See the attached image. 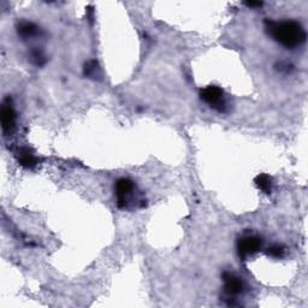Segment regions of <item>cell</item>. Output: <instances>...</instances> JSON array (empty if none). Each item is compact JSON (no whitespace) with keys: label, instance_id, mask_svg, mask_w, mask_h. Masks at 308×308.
Instances as JSON below:
<instances>
[{"label":"cell","instance_id":"6da1fadb","mask_svg":"<svg viewBox=\"0 0 308 308\" xmlns=\"http://www.w3.org/2000/svg\"><path fill=\"white\" fill-rule=\"evenodd\" d=\"M266 28L274 40L287 48L297 47L306 41V30L295 21H266Z\"/></svg>","mask_w":308,"mask_h":308},{"label":"cell","instance_id":"7a4b0ae2","mask_svg":"<svg viewBox=\"0 0 308 308\" xmlns=\"http://www.w3.org/2000/svg\"><path fill=\"white\" fill-rule=\"evenodd\" d=\"M200 97L204 102L208 103L211 107L218 110L219 112H224L226 110V103H225L224 92L222 88L217 86L206 87L205 89L201 90Z\"/></svg>","mask_w":308,"mask_h":308},{"label":"cell","instance_id":"3957f363","mask_svg":"<svg viewBox=\"0 0 308 308\" xmlns=\"http://www.w3.org/2000/svg\"><path fill=\"white\" fill-rule=\"evenodd\" d=\"M135 189L134 182L129 178H121L116 182L115 191L117 196V205L120 208H125L129 205V199L133 196V191Z\"/></svg>","mask_w":308,"mask_h":308},{"label":"cell","instance_id":"277c9868","mask_svg":"<svg viewBox=\"0 0 308 308\" xmlns=\"http://www.w3.org/2000/svg\"><path fill=\"white\" fill-rule=\"evenodd\" d=\"M263 241L258 236H246L237 243V250L241 259H247L260 250Z\"/></svg>","mask_w":308,"mask_h":308},{"label":"cell","instance_id":"5b68a950","mask_svg":"<svg viewBox=\"0 0 308 308\" xmlns=\"http://www.w3.org/2000/svg\"><path fill=\"white\" fill-rule=\"evenodd\" d=\"M16 123V112L14 110L11 100H5L1 106V128L4 134L11 133Z\"/></svg>","mask_w":308,"mask_h":308},{"label":"cell","instance_id":"8992f818","mask_svg":"<svg viewBox=\"0 0 308 308\" xmlns=\"http://www.w3.org/2000/svg\"><path fill=\"white\" fill-rule=\"evenodd\" d=\"M223 279H224L225 292L229 296H236L243 291V283L236 274L225 272L223 274Z\"/></svg>","mask_w":308,"mask_h":308},{"label":"cell","instance_id":"52a82bcc","mask_svg":"<svg viewBox=\"0 0 308 308\" xmlns=\"http://www.w3.org/2000/svg\"><path fill=\"white\" fill-rule=\"evenodd\" d=\"M18 162L22 166L27 167V169H32L34 167L36 164H38V159L33 152L30 151L29 148L24 147V148H21L20 152H18Z\"/></svg>","mask_w":308,"mask_h":308},{"label":"cell","instance_id":"ba28073f","mask_svg":"<svg viewBox=\"0 0 308 308\" xmlns=\"http://www.w3.org/2000/svg\"><path fill=\"white\" fill-rule=\"evenodd\" d=\"M39 29L38 27L32 22H22L18 24L17 27V33L21 38L23 39H28V38H33L38 34Z\"/></svg>","mask_w":308,"mask_h":308},{"label":"cell","instance_id":"9c48e42d","mask_svg":"<svg viewBox=\"0 0 308 308\" xmlns=\"http://www.w3.org/2000/svg\"><path fill=\"white\" fill-rule=\"evenodd\" d=\"M84 75L89 79L93 80H99L102 77V70H100L99 65L95 61L88 62L84 66Z\"/></svg>","mask_w":308,"mask_h":308},{"label":"cell","instance_id":"30bf717a","mask_svg":"<svg viewBox=\"0 0 308 308\" xmlns=\"http://www.w3.org/2000/svg\"><path fill=\"white\" fill-rule=\"evenodd\" d=\"M255 183L261 191L266 194H270L272 190V180L268 175H259L255 178Z\"/></svg>","mask_w":308,"mask_h":308},{"label":"cell","instance_id":"8fae6325","mask_svg":"<svg viewBox=\"0 0 308 308\" xmlns=\"http://www.w3.org/2000/svg\"><path fill=\"white\" fill-rule=\"evenodd\" d=\"M30 61L36 64V65H43L46 62V58L43 56L42 51H40L39 48H33L30 51Z\"/></svg>","mask_w":308,"mask_h":308},{"label":"cell","instance_id":"7c38bea8","mask_svg":"<svg viewBox=\"0 0 308 308\" xmlns=\"http://www.w3.org/2000/svg\"><path fill=\"white\" fill-rule=\"evenodd\" d=\"M267 254L272 258H282L284 255V248L282 246L273 245L267 249Z\"/></svg>","mask_w":308,"mask_h":308},{"label":"cell","instance_id":"4fadbf2b","mask_svg":"<svg viewBox=\"0 0 308 308\" xmlns=\"http://www.w3.org/2000/svg\"><path fill=\"white\" fill-rule=\"evenodd\" d=\"M247 5L249 7H255V6H261V5H263V2H253V1H250V2H247Z\"/></svg>","mask_w":308,"mask_h":308}]
</instances>
